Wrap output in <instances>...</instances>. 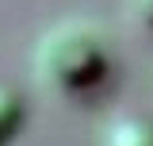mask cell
<instances>
[{"mask_svg": "<svg viewBox=\"0 0 153 146\" xmlns=\"http://www.w3.org/2000/svg\"><path fill=\"white\" fill-rule=\"evenodd\" d=\"M111 69L107 42L84 19H61L54 23L35 46V73L46 89L61 96H80L103 85Z\"/></svg>", "mask_w": 153, "mask_h": 146, "instance_id": "obj_1", "label": "cell"}, {"mask_svg": "<svg viewBox=\"0 0 153 146\" xmlns=\"http://www.w3.org/2000/svg\"><path fill=\"white\" fill-rule=\"evenodd\" d=\"M100 146H153L149 115H115L100 135Z\"/></svg>", "mask_w": 153, "mask_h": 146, "instance_id": "obj_2", "label": "cell"}, {"mask_svg": "<svg viewBox=\"0 0 153 146\" xmlns=\"http://www.w3.org/2000/svg\"><path fill=\"white\" fill-rule=\"evenodd\" d=\"M19 127H23V100H19L16 89L0 85V146L8 138H16Z\"/></svg>", "mask_w": 153, "mask_h": 146, "instance_id": "obj_3", "label": "cell"}, {"mask_svg": "<svg viewBox=\"0 0 153 146\" xmlns=\"http://www.w3.org/2000/svg\"><path fill=\"white\" fill-rule=\"evenodd\" d=\"M123 4H126L130 23H138V27L153 31V0H123Z\"/></svg>", "mask_w": 153, "mask_h": 146, "instance_id": "obj_4", "label": "cell"}]
</instances>
